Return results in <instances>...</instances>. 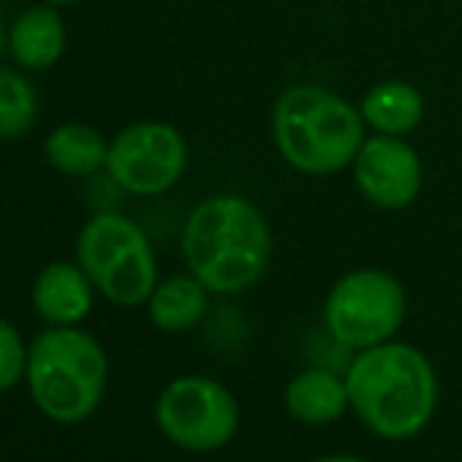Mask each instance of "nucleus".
Segmentation results:
<instances>
[{"mask_svg": "<svg viewBox=\"0 0 462 462\" xmlns=\"http://www.w3.org/2000/svg\"><path fill=\"white\" fill-rule=\"evenodd\" d=\"M349 409L381 440H412L431 425L440 381L431 359L409 343L387 340L356 353L346 368Z\"/></svg>", "mask_w": 462, "mask_h": 462, "instance_id": "1", "label": "nucleus"}, {"mask_svg": "<svg viewBox=\"0 0 462 462\" xmlns=\"http://www.w3.org/2000/svg\"><path fill=\"white\" fill-rule=\"evenodd\" d=\"M189 274L211 292L236 296L264 277L271 262V226L258 205L243 195H211L199 201L183 226Z\"/></svg>", "mask_w": 462, "mask_h": 462, "instance_id": "2", "label": "nucleus"}, {"mask_svg": "<svg viewBox=\"0 0 462 462\" xmlns=\"http://www.w3.org/2000/svg\"><path fill=\"white\" fill-rule=\"evenodd\" d=\"M271 135L280 158L305 177H330L353 167L365 120L362 110L324 86H292L277 97Z\"/></svg>", "mask_w": 462, "mask_h": 462, "instance_id": "3", "label": "nucleus"}, {"mask_svg": "<svg viewBox=\"0 0 462 462\" xmlns=\"http://www.w3.org/2000/svg\"><path fill=\"white\" fill-rule=\"evenodd\" d=\"M25 383L57 425H79L92 419L107 390V356L92 334L79 328H48L29 343Z\"/></svg>", "mask_w": 462, "mask_h": 462, "instance_id": "4", "label": "nucleus"}, {"mask_svg": "<svg viewBox=\"0 0 462 462\" xmlns=\"http://www.w3.org/2000/svg\"><path fill=\"white\" fill-rule=\"evenodd\" d=\"M82 271L104 299L123 309L148 302L158 286V262L145 230L116 211H101L76 243Z\"/></svg>", "mask_w": 462, "mask_h": 462, "instance_id": "5", "label": "nucleus"}, {"mask_svg": "<svg viewBox=\"0 0 462 462\" xmlns=\"http://www.w3.org/2000/svg\"><path fill=\"white\" fill-rule=\"evenodd\" d=\"M409 311L402 283L381 268L349 271L330 286L324 299V330L343 349L381 346L393 340Z\"/></svg>", "mask_w": 462, "mask_h": 462, "instance_id": "6", "label": "nucleus"}, {"mask_svg": "<svg viewBox=\"0 0 462 462\" xmlns=\"http://www.w3.org/2000/svg\"><path fill=\"white\" fill-rule=\"evenodd\" d=\"M161 434L180 450L214 453L239 431V402L220 381L186 374L171 381L154 402Z\"/></svg>", "mask_w": 462, "mask_h": 462, "instance_id": "7", "label": "nucleus"}, {"mask_svg": "<svg viewBox=\"0 0 462 462\" xmlns=\"http://www.w3.org/2000/svg\"><path fill=\"white\" fill-rule=\"evenodd\" d=\"M189 164V145L177 126L142 120L120 129L110 142L107 173L133 195H161L180 183Z\"/></svg>", "mask_w": 462, "mask_h": 462, "instance_id": "8", "label": "nucleus"}, {"mask_svg": "<svg viewBox=\"0 0 462 462\" xmlns=\"http://www.w3.org/2000/svg\"><path fill=\"white\" fill-rule=\"evenodd\" d=\"M353 180L356 189L374 208L402 211L419 199L425 171H421L419 152L406 139L374 133L371 139L362 142L359 154H356Z\"/></svg>", "mask_w": 462, "mask_h": 462, "instance_id": "9", "label": "nucleus"}, {"mask_svg": "<svg viewBox=\"0 0 462 462\" xmlns=\"http://www.w3.org/2000/svg\"><path fill=\"white\" fill-rule=\"evenodd\" d=\"M95 302V283L82 264L54 262L35 277L32 305L51 328H79Z\"/></svg>", "mask_w": 462, "mask_h": 462, "instance_id": "10", "label": "nucleus"}, {"mask_svg": "<svg viewBox=\"0 0 462 462\" xmlns=\"http://www.w3.org/2000/svg\"><path fill=\"white\" fill-rule=\"evenodd\" d=\"M283 406L290 419H296L299 425H334L349 412L346 374H337L330 368H302L286 383Z\"/></svg>", "mask_w": 462, "mask_h": 462, "instance_id": "11", "label": "nucleus"}, {"mask_svg": "<svg viewBox=\"0 0 462 462\" xmlns=\"http://www.w3.org/2000/svg\"><path fill=\"white\" fill-rule=\"evenodd\" d=\"M6 51L23 69H48L67 51V25L54 4H38L19 13L6 29Z\"/></svg>", "mask_w": 462, "mask_h": 462, "instance_id": "12", "label": "nucleus"}, {"mask_svg": "<svg viewBox=\"0 0 462 462\" xmlns=\"http://www.w3.org/2000/svg\"><path fill=\"white\" fill-rule=\"evenodd\" d=\"M359 110L368 129H374L381 135H400V139H406L425 120V97H421L415 86H409V82L383 79L368 88Z\"/></svg>", "mask_w": 462, "mask_h": 462, "instance_id": "13", "label": "nucleus"}, {"mask_svg": "<svg viewBox=\"0 0 462 462\" xmlns=\"http://www.w3.org/2000/svg\"><path fill=\"white\" fill-rule=\"evenodd\" d=\"M208 286L195 274L167 277L154 286L148 299V318L164 334H183L192 330L208 315Z\"/></svg>", "mask_w": 462, "mask_h": 462, "instance_id": "14", "label": "nucleus"}, {"mask_svg": "<svg viewBox=\"0 0 462 462\" xmlns=\"http://www.w3.org/2000/svg\"><path fill=\"white\" fill-rule=\"evenodd\" d=\"M110 142L88 123H63L44 139V158L67 177H92L107 167Z\"/></svg>", "mask_w": 462, "mask_h": 462, "instance_id": "15", "label": "nucleus"}, {"mask_svg": "<svg viewBox=\"0 0 462 462\" xmlns=\"http://www.w3.org/2000/svg\"><path fill=\"white\" fill-rule=\"evenodd\" d=\"M38 120V92L16 69L0 67V139L25 135Z\"/></svg>", "mask_w": 462, "mask_h": 462, "instance_id": "16", "label": "nucleus"}, {"mask_svg": "<svg viewBox=\"0 0 462 462\" xmlns=\"http://www.w3.org/2000/svg\"><path fill=\"white\" fill-rule=\"evenodd\" d=\"M25 362H29V346L23 343L19 330L6 318H0V393L23 381Z\"/></svg>", "mask_w": 462, "mask_h": 462, "instance_id": "17", "label": "nucleus"}, {"mask_svg": "<svg viewBox=\"0 0 462 462\" xmlns=\"http://www.w3.org/2000/svg\"><path fill=\"white\" fill-rule=\"evenodd\" d=\"M311 462H368V459H362V457H353V453H330V457L311 459Z\"/></svg>", "mask_w": 462, "mask_h": 462, "instance_id": "18", "label": "nucleus"}, {"mask_svg": "<svg viewBox=\"0 0 462 462\" xmlns=\"http://www.w3.org/2000/svg\"><path fill=\"white\" fill-rule=\"evenodd\" d=\"M4 51H6V29H4V23H0V57H4Z\"/></svg>", "mask_w": 462, "mask_h": 462, "instance_id": "19", "label": "nucleus"}, {"mask_svg": "<svg viewBox=\"0 0 462 462\" xmlns=\"http://www.w3.org/2000/svg\"><path fill=\"white\" fill-rule=\"evenodd\" d=\"M42 4H54V6H60V4H76V0H42Z\"/></svg>", "mask_w": 462, "mask_h": 462, "instance_id": "20", "label": "nucleus"}]
</instances>
